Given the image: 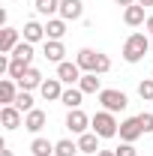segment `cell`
Listing matches in <instances>:
<instances>
[{"label":"cell","mask_w":153,"mask_h":156,"mask_svg":"<svg viewBox=\"0 0 153 156\" xmlns=\"http://www.w3.org/2000/svg\"><path fill=\"white\" fill-rule=\"evenodd\" d=\"M96 156H117V153H114V150H99Z\"/></svg>","instance_id":"836d02e7"},{"label":"cell","mask_w":153,"mask_h":156,"mask_svg":"<svg viewBox=\"0 0 153 156\" xmlns=\"http://www.w3.org/2000/svg\"><path fill=\"white\" fill-rule=\"evenodd\" d=\"M138 123H141L144 135H153V111H141L138 114Z\"/></svg>","instance_id":"f1b7e54d"},{"label":"cell","mask_w":153,"mask_h":156,"mask_svg":"<svg viewBox=\"0 0 153 156\" xmlns=\"http://www.w3.org/2000/svg\"><path fill=\"white\" fill-rule=\"evenodd\" d=\"M81 102H84V93H81V87H66V90H63V96H60V105H66V108H69V111H72V108H81Z\"/></svg>","instance_id":"ffe728a7"},{"label":"cell","mask_w":153,"mask_h":156,"mask_svg":"<svg viewBox=\"0 0 153 156\" xmlns=\"http://www.w3.org/2000/svg\"><path fill=\"white\" fill-rule=\"evenodd\" d=\"M12 57V54H9ZM30 69V63L27 60H18V57H12L9 60V72H6V78H12V81H18V78H24V72Z\"/></svg>","instance_id":"d4e9b609"},{"label":"cell","mask_w":153,"mask_h":156,"mask_svg":"<svg viewBox=\"0 0 153 156\" xmlns=\"http://www.w3.org/2000/svg\"><path fill=\"white\" fill-rule=\"evenodd\" d=\"M21 30H15V27H3L0 30V54H12L15 48H18V42H21Z\"/></svg>","instance_id":"7c38bea8"},{"label":"cell","mask_w":153,"mask_h":156,"mask_svg":"<svg viewBox=\"0 0 153 156\" xmlns=\"http://www.w3.org/2000/svg\"><path fill=\"white\" fill-rule=\"evenodd\" d=\"M0 156H15V153H12V150H9L6 144H0Z\"/></svg>","instance_id":"d6a6232c"},{"label":"cell","mask_w":153,"mask_h":156,"mask_svg":"<svg viewBox=\"0 0 153 156\" xmlns=\"http://www.w3.org/2000/svg\"><path fill=\"white\" fill-rule=\"evenodd\" d=\"M120 54L126 63H141L144 54H150V33H129Z\"/></svg>","instance_id":"7a4b0ae2"},{"label":"cell","mask_w":153,"mask_h":156,"mask_svg":"<svg viewBox=\"0 0 153 156\" xmlns=\"http://www.w3.org/2000/svg\"><path fill=\"white\" fill-rule=\"evenodd\" d=\"M144 21H147V9L141 3H132V6L123 9V24L126 27H144Z\"/></svg>","instance_id":"5bb4252c"},{"label":"cell","mask_w":153,"mask_h":156,"mask_svg":"<svg viewBox=\"0 0 153 156\" xmlns=\"http://www.w3.org/2000/svg\"><path fill=\"white\" fill-rule=\"evenodd\" d=\"M144 30H147V33L153 36V15H147V21H144Z\"/></svg>","instance_id":"4dcf8cb0"},{"label":"cell","mask_w":153,"mask_h":156,"mask_svg":"<svg viewBox=\"0 0 153 156\" xmlns=\"http://www.w3.org/2000/svg\"><path fill=\"white\" fill-rule=\"evenodd\" d=\"M33 48H36L33 42H24V39H21V42H18V48L12 51V57H18V60H27V63L33 66V54H36Z\"/></svg>","instance_id":"484cf974"},{"label":"cell","mask_w":153,"mask_h":156,"mask_svg":"<svg viewBox=\"0 0 153 156\" xmlns=\"http://www.w3.org/2000/svg\"><path fill=\"white\" fill-rule=\"evenodd\" d=\"M114 153L117 156H138V150H135V144H126V141H120L114 147Z\"/></svg>","instance_id":"f546056e"},{"label":"cell","mask_w":153,"mask_h":156,"mask_svg":"<svg viewBox=\"0 0 153 156\" xmlns=\"http://www.w3.org/2000/svg\"><path fill=\"white\" fill-rule=\"evenodd\" d=\"M60 18L63 21H81L84 18V0H60Z\"/></svg>","instance_id":"4fadbf2b"},{"label":"cell","mask_w":153,"mask_h":156,"mask_svg":"<svg viewBox=\"0 0 153 156\" xmlns=\"http://www.w3.org/2000/svg\"><path fill=\"white\" fill-rule=\"evenodd\" d=\"M81 66H78L75 60H63V63H57V78L66 84V87H75L78 81H81Z\"/></svg>","instance_id":"8992f818"},{"label":"cell","mask_w":153,"mask_h":156,"mask_svg":"<svg viewBox=\"0 0 153 156\" xmlns=\"http://www.w3.org/2000/svg\"><path fill=\"white\" fill-rule=\"evenodd\" d=\"M33 9L42 18H54V15H60V0H33Z\"/></svg>","instance_id":"44dd1931"},{"label":"cell","mask_w":153,"mask_h":156,"mask_svg":"<svg viewBox=\"0 0 153 156\" xmlns=\"http://www.w3.org/2000/svg\"><path fill=\"white\" fill-rule=\"evenodd\" d=\"M120 141H126V144H135L138 138L144 135V129H141V123H138V114L135 117H126V120H120Z\"/></svg>","instance_id":"52a82bcc"},{"label":"cell","mask_w":153,"mask_h":156,"mask_svg":"<svg viewBox=\"0 0 153 156\" xmlns=\"http://www.w3.org/2000/svg\"><path fill=\"white\" fill-rule=\"evenodd\" d=\"M138 3H141L144 9H147V6H153V0H138Z\"/></svg>","instance_id":"e575fe53"},{"label":"cell","mask_w":153,"mask_h":156,"mask_svg":"<svg viewBox=\"0 0 153 156\" xmlns=\"http://www.w3.org/2000/svg\"><path fill=\"white\" fill-rule=\"evenodd\" d=\"M63 90H66V84H63V81L54 75V78H45V81H42V87H39V96L45 99V102H60Z\"/></svg>","instance_id":"9c48e42d"},{"label":"cell","mask_w":153,"mask_h":156,"mask_svg":"<svg viewBox=\"0 0 153 156\" xmlns=\"http://www.w3.org/2000/svg\"><path fill=\"white\" fill-rule=\"evenodd\" d=\"M96 99H99V105H102L105 111H111V114H120V111L129 105V96H126L123 90H117V87H102V90L96 93Z\"/></svg>","instance_id":"277c9868"},{"label":"cell","mask_w":153,"mask_h":156,"mask_svg":"<svg viewBox=\"0 0 153 156\" xmlns=\"http://www.w3.org/2000/svg\"><path fill=\"white\" fill-rule=\"evenodd\" d=\"M45 123H48V114H45L42 108H33V111L24 114V129L33 132V135H39V132L45 129Z\"/></svg>","instance_id":"9a60e30c"},{"label":"cell","mask_w":153,"mask_h":156,"mask_svg":"<svg viewBox=\"0 0 153 156\" xmlns=\"http://www.w3.org/2000/svg\"><path fill=\"white\" fill-rule=\"evenodd\" d=\"M117 6H123V9H126V6H132V3H138V0H114Z\"/></svg>","instance_id":"1f68e13d"},{"label":"cell","mask_w":153,"mask_h":156,"mask_svg":"<svg viewBox=\"0 0 153 156\" xmlns=\"http://www.w3.org/2000/svg\"><path fill=\"white\" fill-rule=\"evenodd\" d=\"M138 96L144 102H153V78H141L138 81Z\"/></svg>","instance_id":"83f0119b"},{"label":"cell","mask_w":153,"mask_h":156,"mask_svg":"<svg viewBox=\"0 0 153 156\" xmlns=\"http://www.w3.org/2000/svg\"><path fill=\"white\" fill-rule=\"evenodd\" d=\"M66 27H69V21H63L60 15H54V18H45V36L63 42V36H66Z\"/></svg>","instance_id":"e0dca14e"},{"label":"cell","mask_w":153,"mask_h":156,"mask_svg":"<svg viewBox=\"0 0 153 156\" xmlns=\"http://www.w3.org/2000/svg\"><path fill=\"white\" fill-rule=\"evenodd\" d=\"M18 93H21L18 81H12V78H0V102H3V105H15Z\"/></svg>","instance_id":"2e32d148"},{"label":"cell","mask_w":153,"mask_h":156,"mask_svg":"<svg viewBox=\"0 0 153 156\" xmlns=\"http://www.w3.org/2000/svg\"><path fill=\"white\" fill-rule=\"evenodd\" d=\"M15 108L24 111V114H27V111H33V108H36V105H33V90H21L18 99H15Z\"/></svg>","instance_id":"4316f807"},{"label":"cell","mask_w":153,"mask_h":156,"mask_svg":"<svg viewBox=\"0 0 153 156\" xmlns=\"http://www.w3.org/2000/svg\"><path fill=\"white\" fill-rule=\"evenodd\" d=\"M81 150H78V141H72V138H60V141H54V156H78Z\"/></svg>","instance_id":"cb8c5ba5"},{"label":"cell","mask_w":153,"mask_h":156,"mask_svg":"<svg viewBox=\"0 0 153 156\" xmlns=\"http://www.w3.org/2000/svg\"><path fill=\"white\" fill-rule=\"evenodd\" d=\"M150 51H153V36H150Z\"/></svg>","instance_id":"d590c367"},{"label":"cell","mask_w":153,"mask_h":156,"mask_svg":"<svg viewBox=\"0 0 153 156\" xmlns=\"http://www.w3.org/2000/svg\"><path fill=\"white\" fill-rule=\"evenodd\" d=\"M30 153H33V156H54V141L36 135L33 141H30Z\"/></svg>","instance_id":"603a6c76"},{"label":"cell","mask_w":153,"mask_h":156,"mask_svg":"<svg viewBox=\"0 0 153 156\" xmlns=\"http://www.w3.org/2000/svg\"><path fill=\"white\" fill-rule=\"evenodd\" d=\"M78 87H81V93H84V96H87V93H99V90H102V81H99V75H96V72H84V75H81V81H78Z\"/></svg>","instance_id":"7402d4cb"},{"label":"cell","mask_w":153,"mask_h":156,"mask_svg":"<svg viewBox=\"0 0 153 156\" xmlns=\"http://www.w3.org/2000/svg\"><path fill=\"white\" fill-rule=\"evenodd\" d=\"M72 135H84V132H90V117L84 114L81 108H72L69 114H66V123H63Z\"/></svg>","instance_id":"5b68a950"},{"label":"cell","mask_w":153,"mask_h":156,"mask_svg":"<svg viewBox=\"0 0 153 156\" xmlns=\"http://www.w3.org/2000/svg\"><path fill=\"white\" fill-rule=\"evenodd\" d=\"M42 81H45L42 72H39L36 66H30V69L24 72V78H18V87H21V90H39V87H42Z\"/></svg>","instance_id":"d6986e66"},{"label":"cell","mask_w":153,"mask_h":156,"mask_svg":"<svg viewBox=\"0 0 153 156\" xmlns=\"http://www.w3.org/2000/svg\"><path fill=\"white\" fill-rule=\"evenodd\" d=\"M75 63L81 66V72H96V75H105L111 69V57L96 48H81L75 54Z\"/></svg>","instance_id":"6da1fadb"},{"label":"cell","mask_w":153,"mask_h":156,"mask_svg":"<svg viewBox=\"0 0 153 156\" xmlns=\"http://www.w3.org/2000/svg\"><path fill=\"white\" fill-rule=\"evenodd\" d=\"M21 36H24V42H45V21H36V18H30V21H24V27H21Z\"/></svg>","instance_id":"8fae6325"},{"label":"cell","mask_w":153,"mask_h":156,"mask_svg":"<svg viewBox=\"0 0 153 156\" xmlns=\"http://www.w3.org/2000/svg\"><path fill=\"white\" fill-rule=\"evenodd\" d=\"M42 57L48 60V63H54V66H57V63L66 60V45L57 42V39H45V42H42Z\"/></svg>","instance_id":"30bf717a"},{"label":"cell","mask_w":153,"mask_h":156,"mask_svg":"<svg viewBox=\"0 0 153 156\" xmlns=\"http://www.w3.org/2000/svg\"><path fill=\"white\" fill-rule=\"evenodd\" d=\"M99 141H102V138H99L93 129H90V132L78 135V150H81V153H87V156H96L99 150H102V147H99Z\"/></svg>","instance_id":"ac0fdd59"},{"label":"cell","mask_w":153,"mask_h":156,"mask_svg":"<svg viewBox=\"0 0 153 156\" xmlns=\"http://www.w3.org/2000/svg\"><path fill=\"white\" fill-rule=\"evenodd\" d=\"M0 123L6 132H15L18 126H24V111H18L15 105H3L0 108Z\"/></svg>","instance_id":"ba28073f"},{"label":"cell","mask_w":153,"mask_h":156,"mask_svg":"<svg viewBox=\"0 0 153 156\" xmlns=\"http://www.w3.org/2000/svg\"><path fill=\"white\" fill-rule=\"evenodd\" d=\"M90 129H93L99 138H117V132H120V120H117V114L99 108V111L90 117Z\"/></svg>","instance_id":"3957f363"}]
</instances>
